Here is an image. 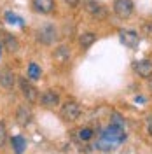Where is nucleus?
Returning a JSON list of instances; mask_svg holds the SVG:
<instances>
[{
    "instance_id": "1",
    "label": "nucleus",
    "mask_w": 152,
    "mask_h": 154,
    "mask_svg": "<svg viewBox=\"0 0 152 154\" xmlns=\"http://www.w3.org/2000/svg\"><path fill=\"white\" fill-rule=\"evenodd\" d=\"M37 40L38 42H42V44H46V46H51V44H54L58 40V30L54 25H42L40 28L37 30Z\"/></svg>"
},
{
    "instance_id": "2",
    "label": "nucleus",
    "mask_w": 152,
    "mask_h": 154,
    "mask_svg": "<svg viewBox=\"0 0 152 154\" xmlns=\"http://www.w3.org/2000/svg\"><path fill=\"white\" fill-rule=\"evenodd\" d=\"M81 112H82V109H81V105L77 103L75 100H67L63 105H61V109H59V116L65 119V121H75V119H79V116H81Z\"/></svg>"
},
{
    "instance_id": "3",
    "label": "nucleus",
    "mask_w": 152,
    "mask_h": 154,
    "mask_svg": "<svg viewBox=\"0 0 152 154\" xmlns=\"http://www.w3.org/2000/svg\"><path fill=\"white\" fill-rule=\"evenodd\" d=\"M112 9H114V12H115L117 18L128 19L131 14H133V11H135L133 0H115L114 5H112Z\"/></svg>"
},
{
    "instance_id": "4",
    "label": "nucleus",
    "mask_w": 152,
    "mask_h": 154,
    "mask_svg": "<svg viewBox=\"0 0 152 154\" xmlns=\"http://www.w3.org/2000/svg\"><path fill=\"white\" fill-rule=\"evenodd\" d=\"M19 88H21V93H23L25 100H26L28 103H35L38 100L37 88L28 81V77H21V79H19Z\"/></svg>"
},
{
    "instance_id": "5",
    "label": "nucleus",
    "mask_w": 152,
    "mask_h": 154,
    "mask_svg": "<svg viewBox=\"0 0 152 154\" xmlns=\"http://www.w3.org/2000/svg\"><path fill=\"white\" fill-rule=\"evenodd\" d=\"M16 121H18L19 126H30L32 121H33V112L28 105H19L18 110H16Z\"/></svg>"
},
{
    "instance_id": "6",
    "label": "nucleus",
    "mask_w": 152,
    "mask_h": 154,
    "mask_svg": "<svg viewBox=\"0 0 152 154\" xmlns=\"http://www.w3.org/2000/svg\"><path fill=\"white\" fill-rule=\"evenodd\" d=\"M40 103L42 107H46V109H54L56 105H59V95H58V91L54 89H46L42 96H40Z\"/></svg>"
},
{
    "instance_id": "7",
    "label": "nucleus",
    "mask_w": 152,
    "mask_h": 154,
    "mask_svg": "<svg viewBox=\"0 0 152 154\" xmlns=\"http://www.w3.org/2000/svg\"><path fill=\"white\" fill-rule=\"evenodd\" d=\"M119 37H121V42H123L124 46H128V48H131V49L140 44V37L133 30H119Z\"/></svg>"
},
{
    "instance_id": "8",
    "label": "nucleus",
    "mask_w": 152,
    "mask_h": 154,
    "mask_svg": "<svg viewBox=\"0 0 152 154\" xmlns=\"http://www.w3.org/2000/svg\"><path fill=\"white\" fill-rule=\"evenodd\" d=\"M133 70L140 77L149 79V77L152 75V61L150 60H140V61H135L133 63Z\"/></svg>"
},
{
    "instance_id": "9",
    "label": "nucleus",
    "mask_w": 152,
    "mask_h": 154,
    "mask_svg": "<svg viewBox=\"0 0 152 154\" xmlns=\"http://www.w3.org/2000/svg\"><path fill=\"white\" fill-rule=\"evenodd\" d=\"M0 86L5 89H12L16 86V74L11 68H4L0 72Z\"/></svg>"
},
{
    "instance_id": "10",
    "label": "nucleus",
    "mask_w": 152,
    "mask_h": 154,
    "mask_svg": "<svg viewBox=\"0 0 152 154\" xmlns=\"http://www.w3.org/2000/svg\"><path fill=\"white\" fill-rule=\"evenodd\" d=\"M32 5L40 14H49L54 11V0H32Z\"/></svg>"
},
{
    "instance_id": "11",
    "label": "nucleus",
    "mask_w": 152,
    "mask_h": 154,
    "mask_svg": "<svg viewBox=\"0 0 152 154\" xmlns=\"http://www.w3.org/2000/svg\"><path fill=\"white\" fill-rule=\"evenodd\" d=\"M86 11H87L93 18H103L105 12H107L103 5L98 4V2H95V0H87V2H86Z\"/></svg>"
},
{
    "instance_id": "12",
    "label": "nucleus",
    "mask_w": 152,
    "mask_h": 154,
    "mask_svg": "<svg viewBox=\"0 0 152 154\" xmlns=\"http://www.w3.org/2000/svg\"><path fill=\"white\" fill-rule=\"evenodd\" d=\"M2 46H4L5 51H9V53H18L19 42H18V38L14 37V35H11V33H4V42H2Z\"/></svg>"
},
{
    "instance_id": "13",
    "label": "nucleus",
    "mask_w": 152,
    "mask_h": 154,
    "mask_svg": "<svg viewBox=\"0 0 152 154\" xmlns=\"http://www.w3.org/2000/svg\"><path fill=\"white\" fill-rule=\"evenodd\" d=\"M95 40H96V35L93 32H86V33H82V35L79 37V44L86 49V48H89V46H93Z\"/></svg>"
},
{
    "instance_id": "14",
    "label": "nucleus",
    "mask_w": 152,
    "mask_h": 154,
    "mask_svg": "<svg viewBox=\"0 0 152 154\" xmlns=\"http://www.w3.org/2000/svg\"><path fill=\"white\" fill-rule=\"evenodd\" d=\"M54 58L59 60V61H67L68 58H70V51H68L67 46H59V48L54 51Z\"/></svg>"
},
{
    "instance_id": "15",
    "label": "nucleus",
    "mask_w": 152,
    "mask_h": 154,
    "mask_svg": "<svg viewBox=\"0 0 152 154\" xmlns=\"http://www.w3.org/2000/svg\"><path fill=\"white\" fill-rule=\"evenodd\" d=\"M12 147L16 149V154H23L25 147H26V142L23 137H12Z\"/></svg>"
},
{
    "instance_id": "16",
    "label": "nucleus",
    "mask_w": 152,
    "mask_h": 154,
    "mask_svg": "<svg viewBox=\"0 0 152 154\" xmlns=\"http://www.w3.org/2000/svg\"><path fill=\"white\" fill-rule=\"evenodd\" d=\"M28 79H32V81L40 79V68H38L37 63H30L28 65Z\"/></svg>"
},
{
    "instance_id": "17",
    "label": "nucleus",
    "mask_w": 152,
    "mask_h": 154,
    "mask_svg": "<svg viewBox=\"0 0 152 154\" xmlns=\"http://www.w3.org/2000/svg\"><path fill=\"white\" fill-rule=\"evenodd\" d=\"M93 130H91V128H81V130H79V138H81V140H91V138H93Z\"/></svg>"
},
{
    "instance_id": "18",
    "label": "nucleus",
    "mask_w": 152,
    "mask_h": 154,
    "mask_svg": "<svg viewBox=\"0 0 152 154\" xmlns=\"http://www.w3.org/2000/svg\"><path fill=\"white\" fill-rule=\"evenodd\" d=\"M5 140H7V130H5V125L0 121V149L4 147Z\"/></svg>"
},
{
    "instance_id": "19",
    "label": "nucleus",
    "mask_w": 152,
    "mask_h": 154,
    "mask_svg": "<svg viewBox=\"0 0 152 154\" xmlns=\"http://www.w3.org/2000/svg\"><path fill=\"white\" fill-rule=\"evenodd\" d=\"M5 19H7L9 23H12V25H23L21 18H18V16L12 14V12H5Z\"/></svg>"
},
{
    "instance_id": "20",
    "label": "nucleus",
    "mask_w": 152,
    "mask_h": 154,
    "mask_svg": "<svg viewBox=\"0 0 152 154\" xmlns=\"http://www.w3.org/2000/svg\"><path fill=\"white\" fill-rule=\"evenodd\" d=\"M147 133L152 137V116H149V117H147Z\"/></svg>"
},
{
    "instance_id": "21",
    "label": "nucleus",
    "mask_w": 152,
    "mask_h": 154,
    "mask_svg": "<svg viewBox=\"0 0 152 154\" xmlns=\"http://www.w3.org/2000/svg\"><path fill=\"white\" fill-rule=\"evenodd\" d=\"M68 4V7H77L79 5V0H65Z\"/></svg>"
},
{
    "instance_id": "22",
    "label": "nucleus",
    "mask_w": 152,
    "mask_h": 154,
    "mask_svg": "<svg viewBox=\"0 0 152 154\" xmlns=\"http://www.w3.org/2000/svg\"><path fill=\"white\" fill-rule=\"evenodd\" d=\"M149 88H150V91H152V75L149 77Z\"/></svg>"
},
{
    "instance_id": "23",
    "label": "nucleus",
    "mask_w": 152,
    "mask_h": 154,
    "mask_svg": "<svg viewBox=\"0 0 152 154\" xmlns=\"http://www.w3.org/2000/svg\"><path fill=\"white\" fill-rule=\"evenodd\" d=\"M2 48H4V46H2V44H0V56H2Z\"/></svg>"
},
{
    "instance_id": "24",
    "label": "nucleus",
    "mask_w": 152,
    "mask_h": 154,
    "mask_svg": "<svg viewBox=\"0 0 152 154\" xmlns=\"http://www.w3.org/2000/svg\"><path fill=\"white\" fill-rule=\"evenodd\" d=\"M150 35H152V25H150Z\"/></svg>"
}]
</instances>
